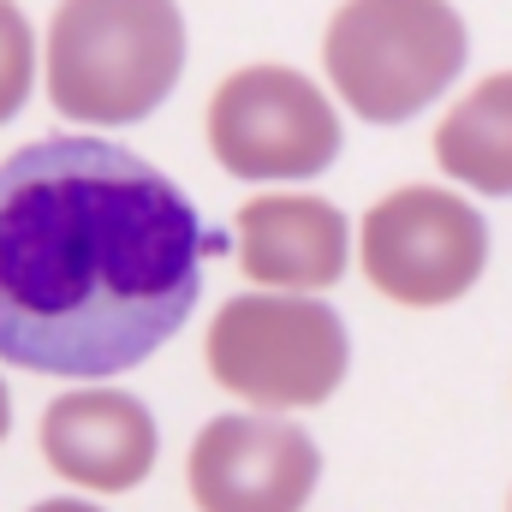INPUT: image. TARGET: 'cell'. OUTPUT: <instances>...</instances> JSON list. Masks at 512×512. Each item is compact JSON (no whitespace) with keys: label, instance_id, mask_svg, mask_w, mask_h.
I'll return each mask as SVG.
<instances>
[{"label":"cell","instance_id":"1","mask_svg":"<svg viewBox=\"0 0 512 512\" xmlns=\"http://www.w3.org/2000/svg\"><path fill=\"white\" fill-rule=\"evenodd\" d=\"M221 233L143 155L42 137L0 161V358L30 376H126L203 292Z\"/></svg>","mask_w":512,"mask_h":512},{"label":"cell","instance_id":"2","mask_svg":"<svg viewBox=\"0 0 512 512\" xmlns=\"http://www.w3.org/2000/svg\"><path fill=\"white\" fill-rule=\"evenodd\" d=\"M185 72V12L161 0H72L48 24V96L78 126L149 120Z\"/></svg>","mask_w":512,"mask_h":512},{"label":"cell","instance_id":"3","mask_svg":"<svg viewBox=\"0 0 512 512\" xmlns=\"http://www.w3.org/2000/svg\"><path fill=\"white\" fill-rule=\"evenodd\" d=\"M465 18L441 0H358L328 18V78L370 126L423 114L465 72Z\"/></svg>","mask_w":512,"mask_h":512},{"label":"cell","instance_id":"4","mask_svg":"<svg viewBox=\"0 0 512 512\" xmlns=\"http://www.w3.org/2000/svg\"><path fill=\"white\" fill-rule=\"evenodd\" d=\"M352 334L334 304L304 292H239L215 310L209 376L262 411L322 405L346 382Z\"/></svg>","mask_w":512,"mask_h":512},{"label":"cell","instance_id":"5","mask_svg":"<svg viewBox=\"0 0 512 512\" xmlns=\"http://www.w3.org/2000/svg\"><path fill=\"white\" fill-rule=\"evenodd\" d=\"M209 149L233 179H316L340 155V114L304 72L245 66L209 102Z\"/></svg>","mask_w":512,"mask_h":512},{"label":"cell","instance_id":"6","mask_svg":"<svg viewBox=\"0 0 512 512\" xmlns=\"http://www.w3.org/2000/svg\"><path fill=\"white\" fill-rule=\"evenodd\" d=\"M483 262H489V221L453 191L399 185L364 215V274L393 304L411 310L453 304L483 280Z\"/></svg>","mask_w":512,"mask_h":512},{"label":"cell","instance_id":"7","mask_svg":"<svg viewBox=\"0 0 512 512\" xmlns=\"http://www.w3.org/2000/svg\"><path fill=\"white\" fill-rule=\"evenodd\" d=\"M197 512H304L322 477V453L298 423L274 417H209L191 441Z\"/></svg>","mask_w":512,"mask_h":512},{"label":"cell","instance_id":"8","mask_svg":"<svg viewBox=\"0 0 512 512\" xmlns=\"http://www.w3.org/2000/svg\"><path fill=\"white\" fill-rule=\"evenodd\" d=\"M42 453L66 483L126 495L155 471L161 435L149 405L126 387H72L42 411Z\"/></svg>","mask_w":512,"mask_h":512},{"label":"cell","instance_id":"9","mask_svg":"<svg viewBox=\"0 0 512 512\" xmlns=\"http://www.w3.org/2000/svg\"><path fill=\"white\" fill-rule=\"evenodd\" d=\"M352 227L328 197H251L239 209V262L280 292H316L346 274Z\"/></svg>","mask_w":512,"mask_h":512},{"label":"cell","instance_id":"10","mask_svg":"<svg viewBox=\"0 0 512 512\" xmlns=\"http://www.w3.org/2000/svg\"><path fill=\"white\" fill-rule=\"evenodd\" d=\"M435 161L453 185L512 197V72L483 78L435 131Z\"/></svg>","mask_w":512,"mask_h":512},{"label":"cell","instance_id":"11","mask_svg":"<svg viewBox=\"0 0 512 512\" xmlns=\"http://www.w3.org/2000/svg\"><path fill=\"white\" fill-rule=\"evenodd\" d=\"M30 78H36V36L18 6H0V126L30 102Z\"/></svg>","mask_w":512,"mask_h":512},{"label":"cell","instance_id":"12","mask_svg":"<svg viewBox=\"0 0 512 512\" xmlns=\"http://www.w3.org/2000/svg\"><path fill=\"white\" fill-rule=\"evenodd\" d=\"M30 512H102V507H90V501H42V507H30Z\"/></svg>","mask_w":512,"mask_h":512},{"label":"cell","instance_id":"13","mask_svg":"<svg viewBox=\"0 0 512 512\" xmlns=\"http://www.w3.org/2000/svg\"><path fill=\"white\" fill-rule=\"evenodd\" d=\"M6 429H12V405H6V387H0V441H6Z\"/></svg>","mask_w":512,"mask_h":512}]
</instances>
